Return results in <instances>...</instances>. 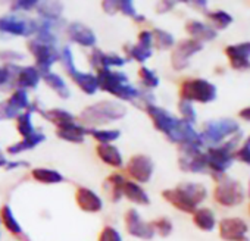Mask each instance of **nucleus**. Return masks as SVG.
<instances>
[{
    "instance_id": "25",
    "label": "nucleus",
    "mask_w": 250,
    "mask_h": 241,
    "mask_svg": "<svg viewBox=\"0 0 250 241\" xmlns=\"http://www.w3.org/2000/svg\"><path fill=\"white\" fill-rule=\"evenodd\" d=\"M96 153L99 156V159L113 168H121L124 165V159L121 152L118 150V147L112 146V144H99L96 149Z\"/></svg>"
},
{
    "instance_id": "58",
    "label": "nucleus",
    "mask_w": 250,
    "mask_h": 241,
    "mask_svg": "<svg viewBox=\"0 0 250 241\" xmlns=\"http://www.w3.org/2000/svg\"><path fill=\"white\" fill-rule=\"evenodd\" d=\"M249 213H250V204H249Z\"/></svg>"
},
{
    "instance_id": "12",
    "label": "nucleus",
    "mask_w": 250,
    "mask_h": 241,
    "mask_svg": "<svg viewBox=\"0 0 250 241\" xmlns=\"http://www.w3.org/2000/svg\"><path fill=\"white\" fill-rule=\"evenodd\" d=\"M30 97L27 90H15L11 97L5 101L0 103V120L5 119H17L21 113H24V109L30 107Z\"/></svg>"
},
{
    "instance_id": "33",
    "label": "nucleus",
    "mask_w": 250,
    "mask_h": 241,
    "mask_svg": "<svg viewBox=\"0 0 250 241\" xmlns=\"http://www.w3.org/2000/svg\"><path fill=\"white\" fill-rule=\"evenodd\" d=\"M127 182L124 178V175L115 172L112 175H109L104 181V188L106 191H109L110 200L112 201H118L122 196H124V184Z\"/></svg>"
},
{
    "instance_id": "41",
    "label": "nucleus",
    "mask_w": 250,
    "mask_h": 241,
    "mask_svg": "<svg viewBox=\"0 0 250 241\" xmlns=\"http://www.w3.org/2000/svg\"><path fill=\"white\" fill-rule=\"evenodd\" d=\"M118 12H122L125 17L133 18L137 22H143L146 21V18L143 15H139L137 11L134 9V5L130 0H118Z\"/></svg>"
},
{
    "instance_id": "46",
    "label": "nucleus",
    "mask_w": 250,
    "mask_h": 241,
    "mask_svg": "<svg viewBox=\"0 0 250 241\" xmlns=\"http://www.w3.org/2000/svg\"><path fill=\"white\" fill-rule=\"evenodd\" d=\"M24 59V55L22 53H18L15 50H0V60L6 63H15L18 60H22Z\"/></svg>"
},
{
    "instance_id": "57",
    "label": "nucleus",
    "mask_w": 250,
    "mask_h": 241,
    "mask_svg": "<svg viewBox=\"0 0 250 241\" xmlns=\"http://www.w3.org/2000/svg\"><path fill=\"white\" fill-rule=\"evenodd\" d=\"M243 241H250V240H247V238H246V240H243Z\"/></svg>"
},
{
    "instance_id": "55",
    "label": "nucleus",
    "mask_w": 250,
    "mask_h": 241,
    "mask_svg": "<svg viewBox=\"0 0 250 241\" xmlns=\"http://www.w3.org/2000/svg\"><path fill=\"white\" fill-rule=\"evenodd\" d=\"M243 146H244L246 149H249V150H250V136L246 139V141H244V144H243Z\"/></svg>"
},
{
    "instance_id": "51",
    "label": "nucleus",
    "mask_w": 250,
    "mask_h": 241,
    "mask_svg": "<svg viewBox=\"0 0 250 241\" xmlns=\"http://www.w3.org/2000/svg\"><path fill=\"white\" fill-rule=\"evenodd\" d=\"M8 82H9L8 69L5 66H0V87H2V85H8Z\"/></svg>"
},
{
    "instance_id": "44",
    "label": "nucleus",
    "mask_w": 250,
    "mask_h": 241,
    "mask_svg": "<svg viewBox=\"0 0 250 241\" xmlns=\"http://www.w3.org/2000/svg\"><path fill=\"white\" fill-rule=\"evenodd\" d=\"M40 2L37 0H17V2L11 3V9L14 12H21V11H33L37 9Z\"/></svg>"
},
{
    "instance_id": "13",
    "label": "nucleus",
    "mask_w": 250,
    "mask_h": 241,
    "mask_svg": "<svg viewBox=\"0 0 250 241\" xmlns=\"http://www.w3.org/2000/svg\"><path fill=\"white\" fill-rule=\"evenodd\" d=\"M203 49V43L193 40V39H187L180 41L172 55H171V65L175 71H183L190 65V58L194 56L196 53H199Z\"/></svg>"
},
{
    "instance_id": "45",
    "label": "nucleus",
    "mask_w": 250,
    "mask_h": 241,
    "mask_svg": "<svg viewBox=\"0 0 250 241\" xmlns=\"http://www.w3.org/2000/svg\"><path fill=\"white\" fill-rule=\"evenodd\" d=\"M99 241H122V237L113 226H104L99 235Z\"/></svg>"
},
{
    "instance_id": "16",
    "label": "nucleus",
    "mask_w": 250,
    "mask_h": 241,
    "mask_svg": "<svg viewBox=\"0 0 250 241\" xmlns=\"http://www.w3.org/2000/svg\"><path fill=\"white\" fill-rule=\"evenodd\" d=\"M125 228H127V232L133 237L137 238H143V240H150L155 235V229L152 226V223L143 221L140 218L139 210L136 209H130L125 213Z\"/></svg>"
},
{
    "instance_id": "48",
    "label": "nucleus",
    "mask_w": 250,
    "mask_h": 241,
    "mask_svg": "<svg viewBox=\"0 0 250 241\" xmlns=\"http://www.w3.org/2000/svg\"><path fill=\"white\" fill-rule=\"evenodd\" d=\"M102 8H103V11L106 12V14H109V15H113V14H116L118 12V0L116 2H102Z\"/></svg>"
},
{
    "instance_id": "52",
    "label": "nucleus",
    "mask_w": 250,
    "mask_h": 241,
    "mask_svg": "<svg viewBox=\"0 0 250 241\" xmlns=\"http://www.w3.org/2000/svg\"><path fill=\"white\" fill-rule=\"evenodd\" d=\"M238 115H240V118H241V119H244V120H249V122H250V106H249V107H244V109H241Z\"/></svg>"
},
{
    "instance_id": "19",
    "label": "nucleus",
    "mask_w": 250,
    "mask_h": 241,
    "mask_svg": "<svg viewBox=\"0 0 250 241\" xmlns=\"http://www.w3.org/2000/svg\"><path fill=\"white\" fill-rule=\"evenodd\" d=\"M66 34L71 41H74L83 47H93L97 40L93 30L81 22H71L66 27Z\"/></svg>"
},
{
    "instance_id": "50",
    "label": "nucleus",
    "mask_w": 250,
    "mask_h": 241,
    "mask_svg": "<svg viewBox=\"0 0 250 241\" xmlns=\"http://www.w3.org/2000/svg\"><path fill=\"white\" fill-rule=\"evenodd\" d=\"M28 166H30V163L25 162V161H15V162H9L5 169L12 171V169H17V168H28Z\"/></svg>"
},
{
    "instance_id": "29",
    "label": "nucleus",
    "mask_w": 250,
    "mask_h": 241,
    "mask_svg": "<svg viewBox=\"0 0 250 241\" xmlns=\"http://www.w3.org/2000/svg\"><path fill=\"white\" fill-rule=\"evenodd\" d=\"M88 134V128H84L83 125L80 124H74V125H69L66 128H61L58 130L56 136L65 141H69V143H75V144H80L84 141V137Z\"/></svg>"
},
{
    "instance_id": "24",
    "label": "nucleus",
    "mask_w": 250,
    "mask_h": 241,
    "mask_svg": "<svg viewBox=\"0 0 250 241\" xmlns=\"http://www.w3.org/2000/svg\"><path fill=\"white\" fill-rule=\"evenodd\" d=\"M186 31L193 40H197L200 43L215 40L218 36V33L213 27L203 24L200 21H187L186 22Z\"/></svg>"
},
{
    "instance_id": "34",
    "label": "nucleus",
    "mask_w": 250,
    "mask_h": 241,
    "mask_svg": "<svg viewBox=\"0 0 250 241\" xmlns=\"http://www.w3.org/2000/svg\"><path fill=\"white\" fill-rule=\"evenodd\" d=\"M31 175L37 182H42V184H59L65 181L61 172L55 169H49V168H34L31 171Z\"/></svg>"
},
{
    "instance_id": "11",
    "label": "nucleus",
    "mask_w": 250,
    "mask_h": 241,
    "mask_svg": "<svg viewBox=\"0 0 250 241\" xmlns=\"http://www.w3.org/2000/svg\"><path fill=\"white\" fill-rule=\"evenodd\" d=\"M37 30L39 22L36 20H27L20 15L0 17V33L17 37H31L37 34Z\"/></svg>"
},
{
    "instance_id": "8",
    "label": "nucleus",
    "mask_w": 250,
    "mask_h": 241,
    "mask_svg": "<svg viewBox=\"0 0 250 241\" xmlns=\"http://www.w3.org/2000/svg\"><path fill=\"white\" fill-rule=\"evenodd\" d=\"M244 188L241 182L234 178L222 177L216 181V187L213 190V199L218 204L224 207H235L244 201Z\"/></svg>"
},
{
    "instance_id": "9",
    "label": "nucleus",
    "mask_w": 250,
    "mask_h": 241,
    "mask_svg": "<svg viewBox=\"0 0 250 241\" xmlns=\"http://www.w3.org/2000/svg\"><path fill=\"white\" fill-rule=\"evenodd\" d=\"M178 150H180L178 165H180L181 171L190 172V174H206V172H209L208 155L203 153L199 146L184 144V146H178Z\"/></svg>"
},
{
    "instance_id": "54",
    "label": "nucleus",
    "mask_w": 250,
    "mask_h": 241,
    "mask_svg": "<svg viewBox=\"0 0 250 241\" xmlns=\"http://www.w3.org/2000/svg\"><path fill=\"white\" fill-rule=\"evenodd\" d=\"M9 163V161L5 158V155H3V152H2V149H0V168H6V165Z\"/></svg>"
},
{
    "instance_id": "2",
    "label": "nucleus",
    "mask_w": 250,
    "mask_h": 241,
    "mask_svg": "<svg viewBox=\"0 0 250 241\" xmlns=\"http://www.w3.org/2000/svg\"><path fill=\"white\" fill-rule=\"evenodd\" d=\"M97 81H99L100 90L118 97L119 100L134 103L140 96V90L136 88L128 81V77L124 72H118V71H112L109 68H103V69L97 71Z\"/></svg>"
},
{
    "instance_id": "53",
    "label": "nucleus",
    "mask_w": 250,
    "mask_h": 241,
    "mask_svg": "<svg viewBox=\"0 0 250 241\" xmlns=\"http://www.w3.org/2000/svg\"><path fill=\"white\" fill-rule=\"evenodd\" d=\"M187 3L197 9H206V6H208V2H187Z\"/></svg>"
},
{
    "instance_id": "14",
    "label": "nucleus",
    "mask_w": 250,
    "mask_h": 241,
    "mask_svg": "<svg viewBox=\"0 0 250 241\" xmlns=\"http://www.w3.org/2000/svg\"><path fill=\"white\" fill-rule=\"evenodd\" d=\"M127 172L134 181L145 184V182L150 181V178L155 172V163L146 155H136L128 161Z\"/></svg>"
},
{
    "instance_id": "49",
    "label": "nucleus",
    "mask_w": 250,
    "mask_h": 241,
    "mask_svg": "<svg viewBox=\"0 0 250 241\" xmlns=\"http://www.w3.org/2000/svg\"><path fill=\"white\" fill-rule=\"evenodd\" d=\"M174 6H175V2H159L156 5V12L165 14V12H169Z\"/></svg>"
},
{
    "instance_id": "27",
    "label": "nucleus",
    "mask_w": 250,
    "mask_h": 241,
    "mask_svg": "<svg viewBox=\"0 0 250 241\" xmlns=\"http://www.w3.org/2000/svg\"><path fill=\"white\" fill-rule=\"evenodd\" d=\"M193 222L194 225L202 229V231H206V232H210L215 229L216 226V216H215V212L209 207H202V209H197L194 213H193Z\"/></svg>"
},
{
    "instance_id": "40",
    "label": "nucleus",
    "mask_w": 250,
    "mask_h": 241,
    "mask_svg": "<svg viewBox=\"0 0 250 241\" xmlns=\"http://www.w3.org/2000/svg\"><path fill=\"white\" fill-rule=\"evenodd\" d=\"M139 78L146 90H152L159 85V77L156 75V72H153L152 69H149L146 66H142L139 69Z\"/></svg>"
},
{
    "instance_id": "39",
    "label": "nucleus",
    "mask_w": 250,
    "mask_h": 241,
    "mask_svg": "<svg viewBox=\"0 0 250 241\" xmlns=\"http://www.w3.org/2000/svg\"><path fill=\"white\" fill-rule=\"evenodd\" d=\"M209 18V21L218 28V30H224L228 28L232 24V17L225 12V11H215V12H208L206 15Z\"/></svg>"
},
{
    "instance_id": "18",
    "label": "nucleus",
    "mask_w": 250,
    "mask_h": 241,
    "mask_svg": "<svg viewBox=\"0 0 250 241\" xmlns=\"http://www.w3.org/2000/svg\"><path fill=\"white\" fill-rule=\"evenodd\" d=\"M225 55L232 69H250V41L231 44L225 47Z\"/></svg>"
},
{
    "instance_id": "15",
    "label": "nucleus",
    "mask_w": 250,
    "mask_h": 241,
    "mask_svg": "<svg viewBox=\"0 0 250 241\" xmlns=\"http://www.w3.org/2000/svg\"><path fill=\"white\" fill-rule=\"evenodd\" d=\"M145 110L150 116L152 122L158 131H161L167 137H169L174 133V130L178 124V118H175L172 113H169L168 110H165L164 107H159L156 104H150Z\"/></svg>"
},
{
    "instance_id": "43",
    "label": "nucleus",
    "mask_w": 250,
    "mask_h": 241,
    "mask_svg": "<svg viewBox=\"0 0 250 241\" xmlns=\"http://www.w3.org/2000/svg\"><path fill=\"white\" fill-rule=\"evenodd\" d=\"M150 223H152L155 232H158L161 237H168L172 232V228H174L172 222L168 218H159V219H156V221H153Z\"/></svg>"
},
{
    "instance_id": "35",
    "label": "nucleus",
    "mask_w": 250,
    "mask_h": 241,
    "mask_svg": "<svg viewBox=\"0 0 250 241\" xmlns=\"http://www.w3.org/2000/svg\"><path fill=\"white\" fill-rule=\"evenodd\" d=\"M124 50L127 53L128 59H134L140 63H145L150 56H152V49L150 47H146L140 43H136V44H125L124 46Z\"/></svg>"
},
{
    "instance_id": "42",
    "label": "nucleus",
    "mask_w": 250,
    "mask_h": 241,
    "mask_svg": "<svg viewBox=\"0 0 250 241\" xmlns=\"http://www.w3.org/2000/svg\"><path fill=\"white\" fill-rule=\"evenodd\" d=\"M178 110H180V113H181V119L187 120L188 124H194V122H196L197 113H196V110H194L191 101L180 100V103H178Z\"/></svg>"
},
{
    "instance_id": "10",
    "label": "nucleus",
    "mask_w": 250,
    "mask_h": 241,
    "mask_svg": "<svg viewBox=\"0 0 250 241\" xmlns=\"http://www.w3.org/2000/svg\"><path fill=\"white\" fill-rule=\"evenodd\" d=\"M27 47L36 60V68L42 74L49 72L50 68L53 66V63L61 60V52L56 49V46L42 43L34 37L27 41Z\"/></svg>"
},
{
    "instance_id": "26",
    "label": "nucleus",
    "mask_w": 250,
    "mask_h": 241,
    "mask_svg": "<svg viewBox=\"0 0 250 241\" xmlns=\"http://www.w3.org/2000/svg\"><path fill=\"white\" fill-rule=\"evenodd\" d=\"M0 219H2L3 225L6 226V229H8L11 234H14L15 237H18V240L27 241V240H25L27 235L24 234L22 226H21V223L17 221V218H15V215H14V212H12V209H11L9 204H5V206L2 207V210H0Z\"/></svg>"
},
{
    "instance_id": "31",
    "label": "nucleus",
    "mask_w": 250,
    "mask_h": 241,
    "mask_svg": "<svg viewBox=\"0 0 250 241\" xmlns=\"http://www.w3.org/2000/svg\"><path fill=\"white\" fill-rule=\"evenodd\" d=\"M46 140V136L42 133V131H37L33 137H28V139H22L21 141L15 143V144H11L8 147V153L9 155H18V153H22V152H27V150H31V149H36L40 143H43Z\"/></svg>"
},
{
    "instance_id": "4",
    "label": "nucleus",
    "mask_w": 250,
    "mask_h": 241,
    "mask_svg": "<svg viewBox=\"0 0 250 241\" xmlns=\"http://www.w3.org/2000/svg\"><path fill=\"white\" fill-rule=\"evenodd\" d=\"M240 139H241V133H237L225 143L208 149L206 155H208V162H209V172L212 174V177L216 181L219 178H222L225 175V172L232 166L234 153H235L234 150H235Z\"/></svg>"
},
{
    "instance_id": "1",
    "label": "nucleus",
    "mask_w": 250,
    "mask_h": 241,
    "mask_svg": "<svg viewBox=\"0 0 250 241\" xmlns=\"http://www.w3.org/2000/svg\"><path fill=\"white\" fill-rule=\"evenodd\" d=\"M206 196V187L199 182H183L175 188L162 191V197L168 203L186 213H194L197 210V204L202 203Z\"/></svg>"
},
{
    "instance_id": "47",
    "label": "nucleus",
    "mask_w": 250,
    "mask_h": 241,
    "mask_svg": "<svg viewBox=\"0 0 250 241\" xmlns=\"http://www.w3.org/2000/svg\"><path fill=\"white\" fill-rule=\"evenodd\" d=\"M234 158H235V159H238L240 162H243V163H246V165H249V166H250V150H249V149H246L244 146H241L238 150H235Z\"/></svg>"
},
{
    "instance_id": "17",
    "label": "nucleus",
    "mask_w": 250,
    "mask_h": 241,
    "mask_svg": "<svg viewBox=\"0 0 250 241\" xmlns=\"http://www.w3.org/2000/svg\"><path fill=\"white\" fill-rule=\"evenodd\" d=\"M247 231V223L240 218H224L219 221V235L224 241H243Z\"/></svg>"
},
{
    "instance_id": "37",
    "label": "nucleus",
    "mask_w": 250,
    "mask_h": 241,
    "mask_svg": "<svg viewBox=\"0 0 250 241\" xmlns=\"http://www.w3.org/2000/svg\"><path fill=\"white\" fill-rule=\"evenodd\" d=\"M152 33H153V44L158 50H167L174 46L175 40L171 33L159 30V28H155Z\"/></svg>"
},
{
    "instance_id": "56",
    "label": "nucleus",
    "mask_w": 250,
    "mask_h": 241,
    "mask_svg": "<svg viewBox=\"0 0 250 241\" xmlns=\"http://www.w3.org/2000/svg\"><path fill=\"white\" fill-rule=\"evenodd\" d=\"M249 184H250V181H249ZM249 194H250V185H249Z\"/></svg>"
},
{
    "instance_id": "38",
    "label": "nucleus",
    "mask_w": 250,
    "mask_h": 241,
    "mask_svg": "<svg viewBox=\"0 0 250 241\" xmlns=\"http://www.w3.org/2000/svg\"><path fill=\"white\" fill-rule=\"evenodd\" d=\"M88 134L97 140L100 144H110L112 141L118 140L121 137V131L118 130H97V128H88Z\"/></svg>"
},
{
    "instance_id": "20",
    "label": "nucleus",
    "mask_w": 250,
    "mask_h": 241,
    "mask_svg": "<svg viewBox=\"0 0 250 241\" xmlns=\"http://www.w3.org/2000/svg\"><path fill=\"white\" fill-rule=\"evenodd\" d=\"M75 200H77L78 207L84 212H88V213H97L103 207V201L99 197V194H96L93 190H90L87 187H78L77 188Z\"/></svg>"
},
{
    "instance_id": "32",
    "label": "nucleus",
    "mask_w": 250,
    "mask_h": 241,
    "mask_svg": "<svg viewBox=\"0 0 250 241\" xmlns=\"http://www.w3.org/2000/svg\"><path fill=\"white\" fill-rule=\"evenodd\" d=\"M36 11L42 20L61 21V15L63 12V5L61 2H40Z\"/></svg>"
},
{
    "instance_id": "21",
    "label": "nucleus",
    "mask_w": 250,
    "mask_h": 241,
    "mask_svg": "<svg viewBox=\"0 0 250 241\" xmlns=\"http://www.w3.org/2000/svg\"><path fill=\"white\" fill-rule=\"evenodd\" d=\"M40 80H42V72L36 66H21L17 74L14 87H17V90L18 88L36 90L37 85L40 84Z\"/></svg>"
},
{
    "instance_id": "3",
    "label": "nucleus",
    "mask_w": 250,
    "mask_h": 241,
    "mask_svg": "<svg viewBox=\"0 0 250 241\" xmlns=\"http://www.w3.org/2000/svg\"><path fill=\"white\" fill-rule=\"evenodd\" d=\"M127 115V107L115 100H103L87 106L80 113V120L90 128L106 125Z\"/></svg>"
},
{
    "instance_id": "6",
    "label": "nucleus",
    "mask_w": 250,
    "mask_h": 241,
    "mask_svg": "<svg viewBox=\"0 0 250 241\" xmlns=\"http://www.w3.org/2000/svg\"><path fill=\"white\" fill-rule=\"evenodd\" d=\"M61 62L66 71V74L71 77V80L78 85V88L81 91H84L85 94L91 96L99 90V81H97V75H93L90 72H81L75 68L74 63V56L72 52L68 46H65L61 50Z\"/></svg>"
},
{
    "instance_id": "36",
    "label": "nucleus",
    "mask_w": 250,
    "mask_h": 241,
    "mask_svg": "<svg viewBox=\"0 0 250 241\" xmlns=\"http://www.w3.org/2000/svg\"><path fill=\"white\" fill-rule=\"evenodd\" d=\"M17 130L22 136V139L33 137L37 133V130L33 125V113L31 112L25 110L24 113H21L17 118Z\"/></svg>"
},
{
    "instance_id": "23",
    "label": "nucleus",
    "mask_w": 250,
    "mask_h": 241,
    "mask_svg": "<svg viewBox=\"0 0 250 241\" xmlns=\"http://www.w3.org/2000/svg\"><path fill=\"white\" fill-rule=\"evenodd\" d=\"M39 113L42 116H44L49 122H52L53 125L58 127V130L61 128H66L69 125H74L77 124L75 122V116L65 110V109H61V107H53V109H49V110H42V107L39 109Z\"/></svg>"
},
{
    "instance_id": "22",
    "label": "nucleus",
    "mask_w": 250,
    "mask_h": 241,
    "mask_svg": "<svg viewBox=\"0 0 250 241\" xmlns=\"http://www.w3.org/2000/svg\"><path fill=\"white\" fill-rule=\"evenodd\" d=\"M127 63V59L115 55V53H103L100 49H94L90 55V65L94 69H103V68H112V66H124Z\"/></svg>"
},
{
    "instance_id": "30",
    "label": "nucleus",
    "mask_w": 250,
    "mask_h": 241,
    "mask_svg": "<svg viewBox=\"0 0 250 241\" xmlns=\"http://www.w3.org/2000/svg\"><path fill=\"white\" fill-rule=\"evenodd\" d=\"M124 196L136 204H149L150 203L147 193L134 181H127L124 184Z\"/></svg>"
},
{
    "instance_id": "28",
    "label": "nucleus",
    "mask_w": 250,
    "mask_h": 241,
    "mask_svg": "<svg viewBox=\"0 0 250 241\" xmlns=\"http://www.w3.org/2000/svg\"><path fill=\"white\" fill-rule=\"evenodd\" d=\"M42 80L61 97V99H68L69 97V88L66 85V82L63 81V78L52 71L49 72H43L42 74Z\"/></svg>"
},
{
    "instance_id": "7",
    "label": "nucleus",
    "mask_w": 250,
    "mask_h": 241,
    "mask_svg": "<svg viewBox=\"0 0 250 241\" xmlns=\"http://www.w3.org/2000/svg\"><path fill=\"white\" fill-rule=\"evenodd\" d=\"M216 87L203 78L186 80L180 87V100L197 101V103H210L216 99Z\"/></svg>"
},
{
    "instance_id": "5",
    "label": "nucleus",
    "mask_w": 250,
    "mask_h": 241,
    "mask_svg": "<svg viewBox=\"0 0 250 241\" xmlns=\"http://www.w3.org/2000/svg\"><path fill=\"white\" fill-rule=\"evenodd\" d=\"M240 133V125L234 119H212L203 125L200 137L203 143L210 144V147L219 146L224 143L225 139L235 136Z\"/></svg>"
}]
</instances>
